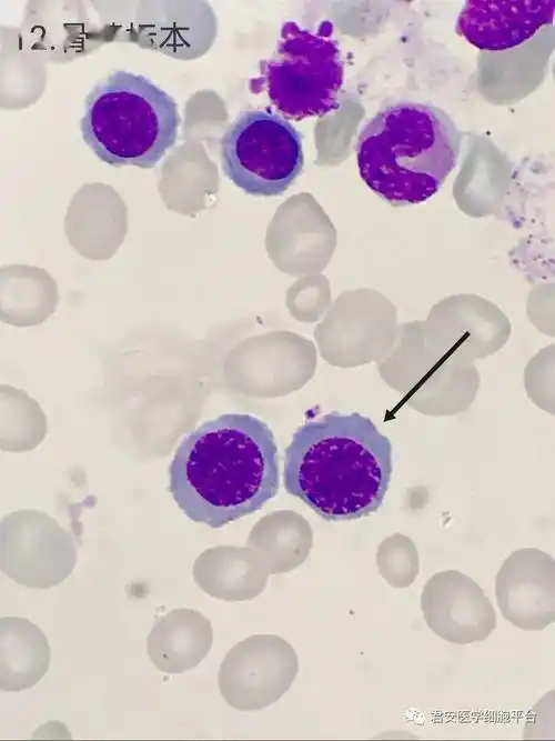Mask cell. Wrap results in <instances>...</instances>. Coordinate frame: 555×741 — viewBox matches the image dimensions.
I'll return each mask as SVG.
<instances>
[{
    "mask_svg": "<svg viewBox=\"0 0 555 741\" xmlns=\"http://www.w3.org/2000/svg\"><path fill=\"white\" fill-rule=\"evenodd\" d=\"M279 469L269 425L251 414L226 413L181 441L169 467V490L189 519L215 529L273 499Z\"/></svg>",
    "mask_w": 555,
    "mask_h": 741,
    "instance_id": "1",
    "label": "cell"
},
{
    "mask_svg": "<svg viewBox=\"0 0 555 741\" xmlns=\"http://www.w3.org/2000/svg\"><path fill=\"white\" fill-rule=\"evenodd\" d=\"M392 472L391 442L371 419L331 412L294 432L283 484L324 520L347 521L379 510Z\"/></svg>",
    "mask_w": 555,
    "mask_h": 741,
    "instance_id": "2",
    "label": "cell"
},
{
    "mask_svg": "<svg viewBox=\"0 0 555 741\" xmlns=\"http://www.w3.org/2000/svg\"><path fill=\"white\" fill-rule=\"evenodd\" d=\"M460 150L461 134L446 112L415 102L381 110L356 141L361 178L394 206L421 203L437 193Z\"/></svg>",
    "mask_w": 555,
    "mask_h": 741,
    "instance_id": "3",
    "label": "cell"
},
{
    "mask_svg": "<svg viewBox=\"0 0 555 741\" xmlns=\"http://www.w3.org/2000/svg\"><path fill=\"white\" fill-rule=\"evenodd\" d=\"M180 122L169 93L142 74L118 70L90 91L80 127L101 161L150 169L174 144Z\"/></svg>",
    "mask_w": 555,
    "mask_h": 741,
    "instance_id": "4",
    "label": "cell"
},
{
    "mask_svg": "<svg viewBox=\"0 0 555 741\" xmlns=\"http://www.w3.org/2000/svg\"><path fill=\"white\" fill-rule=\"evenodd\" d=\"M333 27L322 22L313 31L285 21L274 53L262 63L253 83L265 90L284 116L303 119L327 114L339 108L344 80L341 49Z\"/></svg>",
    "mask_w": 555,
    "mask_h": 741,
    "instance_id": "5",
    "label": "cell"
},
{
    "mask_svg": "<svg viewBox=\"0 0 555 741\" xmlns=\"http://www.w3.org/2000/svg\"><path fill=\"white\" fill-rule=\"evenodd\" d=\"M221 159L224 174L246 193L279 196L303 169L302 136L279 114L246 111L224 133Z\"/></svg>",
    "mask_w": 555,
    "mask_h": 741,
    "instance_id": "6",
    "label": "cell"
},
{
    "mask_svg": "<svg viewBox=\"0 0 555 741\" xmlns=\"http://www.w3.org/2000/svg\"><path fill=\"white\" fill-rule=\"evenodd\" d=\"M297 671L292 647L275 635H253L225 655L219 673L224 700L241 711L260 710L276 701Z\"/></svg>",
    "mask_w": 555,
    "mask_h": 741,
    "instance_id": "7",
    "label": "cell"
},
{
    "mask_svg": "<svg viewBox=\"0 0 555 741\" xmlns=\"http://www.w3.org/2000/svg\"><path fill=\"white\" fill-rule=\"evenodd\" d=\"M421 609L428 628L454 644L483 641L496 628V612L490 599L460 571L434 573L424 584Z\"/></svg>",
    "mask_w": 555,
    "mask_h": 741,
    "instance_id": "8",
    "label": "cell"
},
{
    "mask_svg": "<svg viewBox=\"0 0 555 741\" xmlns=\"http://www.w3.org/2000/svg\"><path fill=\"white\" fill-rule=\"evenodd\" d=\"M502 615L523 630H543L555 621V562L535 548L514 551L496 575Z\"/></svg>",
    "mask_w": 555,
    "mask_h": 741,
    "instance_id": "9",
    "label": "cell"
},
{
    "mask_svg": "<svg viewBox=\"0 0 555 741\" xmlns=\"http://www.w3.org/2000/svg\"><path fill=\"white\" fill-rule=\"evenodd\" d=\"M555 2L467 1L456 31L474 47L500 51L522 44L554 20Z\"/></svg>",
    "mask_w": 555,
    "mask_h": 741,
    "instance_id": "10",
    "label": "cell"
},
{
    "mask_svg": "<svg viewBox=\"0 0 555 741\" xmlns=\"http://www.w3.org/2000/svg\"><path fill=\"white\" fill-rule=\"evenodd\" d=\"M212 645L211 622L191 609H176L159 620L148 637V655L165 673H183L198 665Z\"/></svg>",
    "mask_w": 555,
    "mask_h": 741,
    "instance_id": "11",
    "label": "cell"
},
{
    "mask_svg": "<svg viewBox=\"0 0 555 741\" xmlns=\"http://www.w3.org/2000/svg\"><path fill=\"white\" fill-rule=\"evenodd\" d=\"M2 691L18 692L33 687L47 673L50 647L46 634L24 618L0 621Z\"/></svg>",
    "mask_w": 555,
    "mask_h": 741,
    "instance_id": "12",
    "label": "cell"
},
{
    "mask_svg": "<svg viewBox=\"0 0 555 741\" xmlns=\"http://www.w3.org/2000/svg\"><path fill=\"white\" fill-rule=\"evenodd\" d=\"M393 547L390 557L379 559L382 577L395 588H406L411 585L418 574V554L411 539L405 535L395 534L391 538Z\"/></svg>",
    "mask_w": 555,
    "mask_h": 741,
    "instance_id": "13",
    "label": "cell"
}]
</instances>
